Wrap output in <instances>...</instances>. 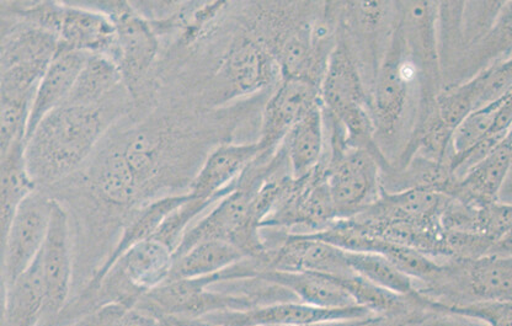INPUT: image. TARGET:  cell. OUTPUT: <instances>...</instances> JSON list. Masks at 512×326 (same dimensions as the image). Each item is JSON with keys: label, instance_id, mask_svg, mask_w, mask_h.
I'll return each instance as SVG.
<instances>
[{"label": "cell", "instance_id": "6da1fadb", "mask_svg": "<svg viewBox=\"0 0 512 326\" xmlns=\"http://www.w3.org/2000/svg\"><path fill=\"white\" fill-rule=\"evenodd\" d=\"M121 99V98H120ZM120 105L64 103L26 141V162L36 184H51L77 170L92 154Z\"/></svg>", "mask_w": 512, "mask_h": 326}, {"label": "cell", "instance_id": "7a4b0ae2", "mask_svg": "<svg viewBox=\"0 0 512 326\" xmlns=\"http://www.w3.org/2000/svg\"><path fill=\"white\" fill-rule=\"evenodd\" d=\"M420 101L419 72L410 58L398 19L371 90L375 142L391 164L403 153L412 136Z\"/></svg>", "mask_w": 512, "mask_h": 326}, {"label": "cell", "instance_id": "3957f363", "mask_svg": "<svg viewBox=\"0 0 512 326\" xmlns=\"http://www.w3.org/2000/svg\"><path fill=\"white\" fill-rule=\"evenodd\" d=\"M450 197L431 190L384 194L366 210L351 217L367 233L439 258L445 253L442 212Z\"/></svg>", "mask_w": 512, "mask_h": 326}, {"label": "cell", "instance_id": "277c9868", "mask_svg": "<svg viewBox=\"0 0 512 326\" xmlns=\"http://www.w3.org/2000/svg\"><path fill=\"white\" fill-rule=\"evenodd\" d=\"M327 149L323 159L325 178L339 219L360 213L382 195V169L388 160L366 148L351 146L339 122L325 114Z\"/></svg>", "mask_w": 512, "mask_h": 326}, {"label": "cell", "instance_id": "5b68a950", "mask_svg": "<svg viewBox=\"0 0 512 326\" xmlns=\"http://www.w3.org/2000/svg\"><path fill=\"white\" fill-rule=\"evenodd\" d=\"M320 101L325 114L343 128L346 142L384 157L375 142L370 93L340 35L320 84Z\"/></svg>", "mask_w": 512, "mask_h": 326}, {"label": "cell", "instance_id": "8992f818", "mask_svg": "<svg viewBox=\"0 0 512 326\" xmlns=\"http://www.w3.org/2000/svg\"><path fill=\"white\" fill-rule=\"evenodd\" d=\"M418 292L432 309L476 302L512 301V256L487 255L477 260L442 261V269Z\"/></svg>", "mask_w": 512, "mask_h": 326}, {"label": "cell", "instance_id": "52a82bcc", "mask_svg": "<svg viewBox=\"0 0 512 326\" xmlns=\"http://www.w3.org/2000/svg\"><path fill=\"white\" fill-rule=\"evenodd\" d=\"M398 2H341L339 35L370 93L396 31Z\"/></svg>", "mask_w": 512, "mask_h": 326}, {"label": "cell", "instance_id": "ba28073f", "mask_svg": "<svg viewBox=\"0 0 512 326\" xmlns=\"http://www.w3.org/2000/svg\"><path fill=\"white\" fill-rule=\"evenodd\" d=\"M60 47L55 35L16 19L3 26L0 95L36 93L37 85Z\"/></svg>", "mask_w": 512, "mask_h": 326}, {"label": "cell", "instance_id": "9c48e42d", "mask_svg": "<svg viewBox=\"0 0 512 326\" xmlns=\"http://www.w3.org/2000/svg\"><path fill=\"white\" fill-rule=\"evenodd\" d=\"M338 215L322 164L303 178L287 180L279 200L261 229H280L293 234H314L338 221Z\"/></svg>", "mask_w": 512, "mask_h": 326}, {"label": "cell", "instance_id": "30bf717a", "mask_svg": "<svg viewBox=\"0 0 512 326\" xmlns=\"http://www.w3.org/2000/svg\"><path fill=\"white\" fill-rule=\"evenodd\" d=\"M440 2H398L405 45L420 77L421 106L434 105L444 89L439 48Z\"/></svg>", "mask_w": 512, "mask_h": 326}, {"label": "cell", "instance_id": "8fae6325", "mask_svg": "<svg viewBox=\"0 0 512 326\" xmlns=\"http://www.w3.org/2000/svg\"><path fill=\"white\" fill-rule=\"evenodd\" d=\"M110 16L116 29L115 62L120 67L127 90L132 94L158 56L159 39L151 21L125 2H104L88 4Z\"/></svg>", "mask_w": 512, "mask_h": 326}, {"label": "cell", "instance_id": "7c38bea8", "mask_svg": "<svg viewBox=\"0 0 512 326\" xmlns=\"http://www.w3.org/2000/svg\"><path fill=\"white\" fill-rule=\"evenodd\" d=\"M53 199L34 192L20 206L2 239L3 290L19 279L39 258L52 218Z\"/></svg>", "mask_w": 512, "mask_h": 326}, {"label": "cell", "instance_id": "4fadbf2b", "mask_svg": "<svg viewBox=\"0 0 512 326\" xmlns=\"http://www.w3.org/2000/svg\"><path fill=\"white\" fill-rule=\"evenodd\" d=\"M318 104L320 85L303 78H281L261 114L260 157L274 156L292 127Z\"/></svg>", "mask_w": 512, "mask_h": 326}, {"label": "cell", "instance_id": "5bb4252c", "mask_svg": "<svg viewBox=\"0 0 512 326\" xmlns=\"http://www.w3.org/2000/svg\"><path fill=\"white\" fill-rule=\"evenodd\" d=\"M221 74L233 90V96L274 89L282 78L269 48L252 32L233 41L224 56Z\"/></svg>", "mask_w": 512, "mask_h": 326}, {"label": "cell", "instance_id": "9a60e30c", "mask_svg": "<svg viewBox=\"0 0 512 326\" xmlns=\"http://www.w3.org/2000/svg\"><path fill=\"white\" fill-rule=\"evenodd\" d=\"M68 213L53 199L50 229L40 253L46 292V317H56L66 306L72 283V242Z\"/></svg>", "mask_w": 512, "mask_h": 326}, {"label": "cell", "instance_id": "2e32d148", "mask_svg": "<svg viewBox=\"0 0 512 326\" xmlns=\"http://www.w3.org/2000/svg\"><path fill=\"white\" fill-rule=\"evenodd\" d=\"M362 307L325 309L302 302L270 304L249 311L221 312L202 319L224 326H307L328 320L360 318L371 315Z\"/></svg>", "mask_w": 512, "mask_h": 326}, {"label": "cell", "instance_id": "e0dca14e", "mask_svg": "<svg viewBox=\"0 0 512 326\" xmlns=\"http://www.w3.org/2000/svg\"><path fill=\"white\" fill-rule=\"evenodd\" d=\"M57 39L68 50L116 57V29L109 15L88 4L62 3Z\"/></svg>", "mask_w": 512, "mask_h": 326}, {"label": "cell", "instance_id": "ac0fdd59", "mask_svg": "<svg viewBox=\"0 0 512 326\" xmlns=\"http://www.w3.org/2000/svg\"><path fill=\"white\" fill-rule=\"evenodd\" d=\"M260 156L258 141L223 144L210 154L192 180L190 194L200 199H222L234 190L240 176Z\"/></svg>", "mask_w": 512, "mask_h": 326}, {"label": "cell", "instance_id": "d6986e66", "mask_svg": "<svg viewBox=\"0 0 512 326\" xmlns=\"http://www.w3.org/2000/svg\"><path fill=\"white\" fill-rule=\"evenodd\" d=\"M90 56L89 53L58 47L55 58L37 85L26 141L47 115L66 103Z\"/></svg>", "mask_w": 512, "mask_h": 326}, {"label": "cell", "instance_id": "ffe728a7", "mask_svg": "<svg viewBox=\"0 0 512 326\" xmlns=\"http://www.w3.org/2000/svg\"><path fill=\"white\" fill-rule=\"evenodd\" d=\"M190 199L189 192L186 194L163 197V199L149 202L148 205L140 208L136 216L128 222L124 233H122L119 243H117L109 258L96 271L92 282H90V290H99L103 286L106 277L112 269L119 263V260L128 250L135 245L146 242V240L154 238L158 229L162 226L164 219L167 218L176 208L183 205Z\"/></svg>", "mask_w": 512, "mask_h": 326}, {"label": "cell", "instance_id": "44dd1931", "mask_svg": "<svg viewBox=\"0 0 512 326\" xmlns=\"http://www.w3.org/2000/svg\"><path fill=\"white\" fill-rule=\"evenodd\" d=\"M281 146L285 149L293 178H303L322 164L327 149L322 101L292 127Z\"/></svg>", "mask_w": 512, "mask_h": 326}, {"label": "cell", "instance_id": "7402d4cb", "mask_svg": "<svg viewBox=\"0 0 512 326\" xmlns=\"http://www.w3.org/2000/svg\"><path fill=\"white\" fill-rule=\"evenodd\" d=\"M511 168L510 147L504 141L492 154L458 179L452 199L476 207L499 201L500 191Z\"/></svg>", "mask_w": 512, "mask_h": 326}, {"label": "cell", "instance_id": "603a6c76", "mask_svg": "<svg viewBox=\"0 0 512 326\" xmlns=\"http://www.w3.org/2000/svg\"><path fill=\"white\" fill-rule=\"evenodd\" d=\"M117 265L132 288L143 296L169 281L175 255L168 245L152 238L128 250Z\"/></svg>", "mask_w": 512, "mask_h": 326}, {"label": "cell", "instance_id": "cb8c5ba5", "mask_svg": "<svg viewBox=\"0 0 512 326\" xmlns=\"http://www.w3.org/2000/svg\"><path fill=\"white\" fill-rule=\"evenodd\" d=\"M512 57V2H504L498 18L484 39L464 56L446 87L468 82L496 63Z\"/></svg>", "mask_w": 512, "mask_h": 326}, {"label": "cell", "instance_id": "d4e9b609", "mask_svg": "<svg viewBox=\"0 0 512 326\" xmlns=\"http://www.w3.org/2000/svg\"><path fill=\"white\" fill-rule=\"evenodd\" d=\"M92 183L99 195L114 205H131L142 194V185L128 160L124 143L100 154L92 169Z\"/></svg>", "mask_w": 512, "mask_h": 326}, {"label": "cell", "instance_id": "484cf974", "mask_svg": "<svg viewBox=\"0 0 512 326\" xmlns=\"http://www.w3.org/2000/svg\"><path fill=\"white\" fill-rule=\"evenodd\" d=\"M36 181L32 178L26 162V141H20L7 153L0 156V227L2 239L19 208L36 192Z\"/></svg>", "mask_w": 512, "mask_h": 326}, {"label": "cell", "instance_id": "4316f807", "mask_svg": "<svg viewBox=\"0 0 512 326\" xmlns=\"http://www.w3.org/2000/svg\"><path fill=\"white\" fill-rule=\"evenodd\" d=\"M3 292V326L39 325L46 306L40 255L35 263Z\"/></svg>", "mask_w": 512, "mask_h": 326}, {"label": "cell", "instance_id": "83f0119b", "mask_svg": "<svg viewBox=\"0 0 512 326\" xmlns=\"http://www.w3.org/2000/svg\"><path fill=\"white\" fill-rule=\"evenodd\" d=\"M259 277L287 288L298 301L309 306L325 309L357 307L348 291L332 277L311 272L282 271H264Z\"/></svg>", "mask_w": 512, "mask_h": 326}, {"label": "cell", "instance_id": "f1b7e54d", "mask_svg": "<svg viewBox=\"0 0 512 326\" xmlns=\"http://www.w3.org/2000/svg\"><path fill=\"white\" fill-rule=\"evenodd\" d=\"M122 85H125L124 77L116 62L110 57L92 55L67 101L79 105L108 104L121 98Z\"/></svg>", "mask_w": 512, "mask_h": 326}, {"label": "cell", "instance_id": "f546056e", "mask_svg": "<svg viewBox=\"0 0 512 326\" xmlns=\"http://www.w3.org/2000/svg\"><path fill=\"white\" fill-rule=\"evenodd\" d=\"M244 259H248L247 256L231 243L205 240L175 259L169 281L204 279L227 270Z\"/></svg>", "mask_w": 512, "mask_h": 326}, {"label": "cell", "instance_id": "4dcf8cb0", "mask_svg": "<svg viewBox=\"0 0 512 326\" xmlns=\"http://www.w3.org/2000/svg\"><path fill=\"white\" fill-rule=\"evenodd\" d=\"M346 260L355 274L377 286L404 296L418 293L416 282L403 274L382 254L346 251Z\"/></svg>", "mask_w": 512, "mask_h": 326}, {"label": "cell", "instance_id": "1f68e13d", "mask_svg": "<svg viewBox=\"0 0 512 326\" xmlns=\"http://www.w3.org/2000/svg\"><path fill=\"white\" fill-rule=\"evenodd\" d=\"M34 94L0 95V156L26 141Z\"/></svg>", "mask_w": 512, "mask_h": 326}, {"label": "cell", "instance_id": "d6a6232c", "mask_svg": "<svg viewBox=\"0 0 512 326\" xmlns=\"http://www.w3.org/2000/svg\"><path fill=\"white\" fill-rule=\"evenodd\" d=\"M503 99L474 110L456 127L452 136L453 157L451 169L453 163L466 156L469 151H472L477 144L482 142L492 132Z\"/></svg>", "mask_w": 512, "mask_h": 326}, {"label": "cell", "instance_id": "836d02e7", "mask_svg": "<svg viewBox=\"0 0 512 326\" xmlns=\"http://www.w3.org/2000/svg\"><path fill=\"white\" fill-rule=\"evenodd\" d=\"M479 85L474 77L466 83L441 90L436 98V110L444 124L453 131L474 110H477Z\"/></svg>", "mask_w": 512, "mask_h": 326}, {"label": "cell", "instance_id": "e575fe53", "mask_svg": "<svg viewBox=\"0 0 512 326\" xmlns=\"http://www.w3.org/2000/svg\"><path fill=\"white\" fill-rule=\"evenodd\" d=\"M222 199L221 197H216V199H200V197L190 194L188 201L184 202L183 205L176 208L164 219L162 226L159 227L157 234L154 235V239L168 245L175 254V250L178 249L181 240H183L192 224L197 221V217H200L208 208H212Z\"/></svg>", "mask_w": 512, "mask_h": 326}, {"label": "cell", "instance_id": "d590c367", "mask_svg": "<svg viewBox=\"0 0 512 326\" xmlns=\"http://www.w3.org/2000/svg\"><path fill=\"white\" fill-rule=\"evenodd\" d=\"M476 78L479 85L477 109L503 99L512 90V57L485 69Z\"/></svg>", "mask_w": 512, "mask_h": 326}, {"label": "cell", "instance_id": "8d00e7d4", "mask_svg": "<svg viewBox=\"0 0 512 326\" xmlns=\"http://www.w3.org/2000/svg\"><path fill=\"white\" fill-rule=\"evenodd\" d=\"M512 231V205L496 201L479 207L478 233L494 245Z\"/></svg>", "mask_w": 512, "mask_h": 326}, {"label": "cell", "instance_id": "74e56055", "mask_svg": "<svg viewBox=\"0 0 512 326\" xmlns=\"http://www.w3.org/2000/svg\"><path fill=\"white\" fill-rule=\"evenodd\" d=\"M435 311L464 315L488 326H512V301L476 302Z\"/></svg>", "mask_w": 512, "mask_h": 326}, {"label": "cell", "instance_id": "f35d334b", "mask_svg": "<svg viewBox=\"0 0 512 326\" xmlns=\"http://www.w3.org/2000/svg\"><path fill=\"white\" fill-rule=\"evenodd\" d=\"M131 308L124 303L110 302L101 307L94 314L79 320L76 324L71 326H112L126 309Z\"/></svg>", "mask_w": 512, "mask_h": 326}, {"label": "cell", "instance_id": "ab89813d", "mask_svg": "<svg viewBox=\"0 0 512 326\" xmlns=\"http://www.w3.org/2000/svg\"><path fill=\"white\" fill-rule=\"evenodd\" d=\"M418 326H488L480 320L464 317V315L437 312L430 307Z\"/></svg>", "mask_w": 512, "mask_h": 326}, {"label": "cell", "instance_id": "60d3db41", "mask_svg": "<svg viewBox=\"0 0 512 326\" xmlns=\"http://www.w3.org/2000/svg\"><path fill=\"white\" fill-rule=\"evenodd\" d=\"M112 326H169L160 315L131 307Z\"/></svg>", "mask_w": 512, "mask_h": 326}, {"label": "cell", "instance_id": "b9f144b4", "mask_svg": "<svg viewBox=\"0 0 512 326\" xmlns=\"http://www.w3.org/2000/svg\"><path fill=\"white\" fill-rule=\"evenodd\" d=\"M169 326H224L202 318L162 317Z\"/></svg>", "mask_w": 512, "mask_h": 326}, {"label": "cell", "instance_id": "7bdbcfd3", "mask_svg": "<svg viewBox=\"0 0 512 326\" xmlns=\"http://www.w3.org/2000/svg\"><path fill=\"white\" fill-rule=\"evenodd\" d=\"M372 317L373 314L366 315V317L360 318L328 320V322H322L307 326H365L368 320H370Z\"/></svg>", "mask_w": 512, "mask_h": 326}, {"label": "cell", "instance_id": "ee69618b", "mask_svg": "<svg viewBox=\"0 0 512 326\" xmlns=\"http://www.w3.org/2000/svg\"><path fill=\"white\" fill-rule=\"evenodd\" d=\"M499 201L512 205V168L506 178L503 189L500 191Z\"/></svg>", "mask_w": 512, "mask_h": 326}, {"label": "cell", "instance_id": "f6af8a7d", "mask_svg": "<svg viewBox=\"0 0 512 326\" xmlns=\"http://www.w3.org/2000/svg\"><path fill=\"white\" fill-rule=\"evenodd\" d=\"M365 326H407L402 322H398V320L377 317V315H373V317L368 320Z\"/></svg>", "mask_w": 512, "mask_h": 326}, {"label": "cell", "instance_id": "bcb514c9", "mask_svg": "<svg viewBox=\"0 0 512 326\" xmlns=\"http://www.w3.org/2000/svg\"><path fill=\"white\" fill-rule=\"evenodd\" d=\"M408 326V325H407Z\"/></svg>", "mask_w": 512, "mask_h": 326}]
</instances>
